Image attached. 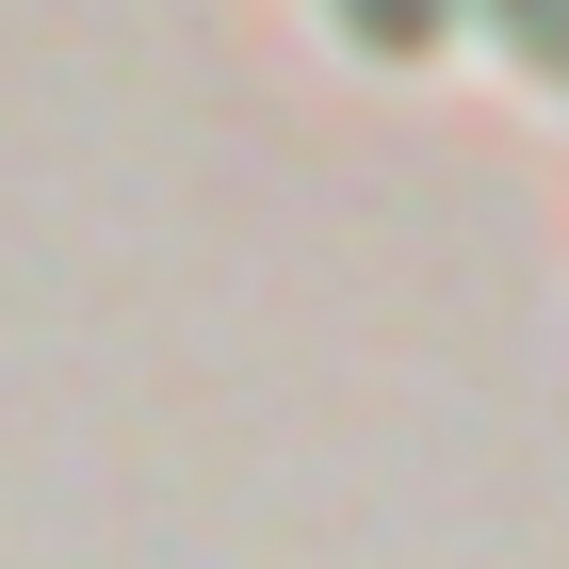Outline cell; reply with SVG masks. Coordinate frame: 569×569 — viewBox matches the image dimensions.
Returning <instances> with one entry per match:
<instances>
[{"label":"cell","mask_w":569,"mask_h":569,"mask_svg":"<svg viewBox=\"0 0 569 569\" xmlns=\"http://www.w3.org/2000/svg\"><path fill=\"white\" fill-rule=\"evenodd\" d=\"M326 17H342V33L375 49V66H423V49L456 33V0H326Z\"/></svg>","instance_id":"1"},{"label":"cell","mask_w":569,"mask_h":569,"mask_svg":"<svg viewBox=\"0 0 569 569\" xmlns=\"http://www.w3.org/2000/svg\"><path fill=\"white\" fill-rule=\"evenodd\" d=\"M472 17H488V49H521L537 82L569 98V0H472Z\"/></svg>","instance_id":"2"}]
</instances>
